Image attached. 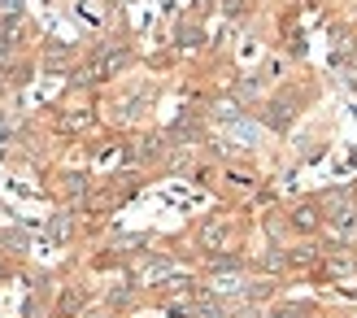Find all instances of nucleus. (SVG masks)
I'll use <instances>...</instances> for the list:
<instances>
[{"label": "nucleus", "mask_w": 357, "mask_h": 318, "mask_svg": "<svg viewBox=\"0 0 357 318\" xmlns=\"http://www.w3.org/2000/svg\"><path fill=\"white\" fill-rule=\"evenodd\" d=\"M122 61H127V57H122L118 48H114V52H100V57H96V66H92V79H109V75H114V70H118Z\"/></svg>", "instance_id": "f257e3e1"}, {"label": "nucleus", "mask_w": 357, "mask_h": 318, "mask_svg": "<svg viewBox=\"0 0 357 318\" xmlns=\"http://www.w3.org/2000/svg\"><path fill=\"white\" fill-rule=\"evenodd\" d=\"M222 240H227V227L222 222H209L205 227V244H222Z\"/></svg>", "instance_id": "f03ea898"}, {"label": "nucleus", "mask_w": 357, "mask_h": 318, "mask_svg": "<svg viewBox=\"0 0 357 318\" xmlns=\"http://www.w3.org/2000/svg\"><path fill=\"white\" fill-rule=\"evenodd\" d=\"M275 318H305V310H296V305H283Z\"/></svg>", "instance_id": "7ed1b4c3"}]
</instances>
